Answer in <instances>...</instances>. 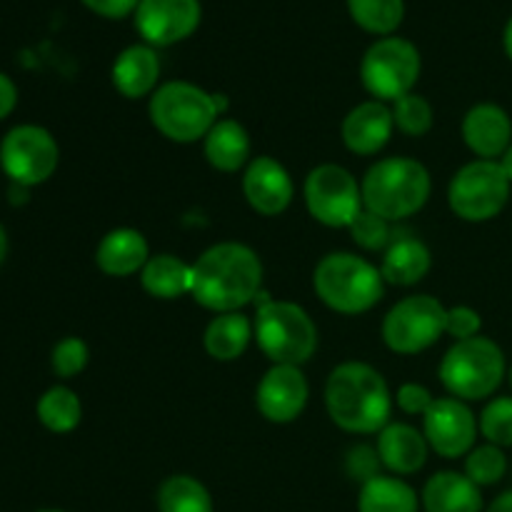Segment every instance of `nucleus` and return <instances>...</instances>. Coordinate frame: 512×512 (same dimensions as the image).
Segmentation results:
<instances>
[{"instance_id": "32", "label": "nucleus", "mask_w": 512, "mask_h": 512, "mask_svg": "<svg viewBox=\"0 0 512 512\" xmlns=\"http://www.w3.org/2000/svg\"><path fill=\"white\" fill-rule=\"evenodd\" d=\"M393 120L400 133L420 138L433 128V105L423 95L408 93L393 103Z\"/></svg>"}, {"instance_id": "31", "label": "nucleus", "mask_w": 512, "mask_h": 512, "mask_svg": "<svg viewBox=\"0 0 512 512\" xmlns=\"http://www.w3.org/2000/svg\"><path fill=\"white\" fill-rule=\"evenodd\" d=\"M505 473H508V458H505L503 448H498V445H478V448L465 455V475L478 488H490V485L500 483Z\"/></svg>"}, {"instance_id": "26", "label": "nucleus", "mask_w": 512, "mask_h": 512, "mask_svg": "<svg viewBox=\"0 0 512 512\" xmlns=\"http://www.w3.org/2000/svg\"><path fill=\"white\" fill-rule=\"evenodd\" d=\"M140 283H143L145 293L158 300H175L180 295H190L193 293V265L180 260L178 255H153L140 270Z\"/></svg>"}, {"instance_id": "22", "label": "nucleus", "mask_w": 512, "mask_h": 512, "mask_svg": "<svg viewBox=\"0 0 512 512\" xmlns=\"http://www.w3.org/2000/svg\"><path fill=\"white\" fill-rule=\"evenodd\" d=\"M420 503L425 512H483V493L465 473L443 470L425 483Z\"/></svg>"}, {"instance_id": "8", "label": "nucleus", "mask_w": 512, "mask_h": 512, "mask_svg": "<svg viewBox=\"0 0 512 512\" xmlns=\"http://www.w3.org/2000/svg\"><path fill=\"white\" fill-rule=\"evenodd\" d=\"M420 68H423L420 50L408 38L385 35L365 50L363 63H360V80L373 100L395 103L403 95L413 93Z\"/></svg>"}, {"instance_id": "23", "label": "nucleus", "mask_w": 512, "mask_h": 512, "mask_svg": "<svg viewBox=\"0 0 512 512\" xmlns=\"http://www.w3.org/2000/svg\"><path fill=\"white\" fill-rule=\"evenodd\" d=\"M203 153L220 173H235L250 163V135L238 120L223 118L203 138Z\"/></svg>"}, {"instance_id": "28", "label": "nucleus", "mask_w": 512, "mask_h": 512, "mask_svg": "<svg viewBox=\"0 0 512 512\" xmlns=\"http://www.w3.org/2000/svg\"><path fill=\"white\" fill-rule=\"evenodd\" d=\"M160 512H215L208 488L193 475H170L158 488Z\"/></svg>"}, {"instance_id": "18", "label": "nucleus", "mask_w": 512, "mask_h": 512, "mask_svg": "<svg viewBox=\"0 0 512 512\" xmlns=\"http://www.w3.org/2000/svg\"><path fill=\"white\" fill-rule=\"evenodd\" d=\"M463 140L478 160H500L512 145L508 110L495 103L473 105L463 118Z\"/></svg>"}, {"instance_id": "14", "label": "nucleus", "mask_w": 512, "mask_h": 512, "mask_svg": "<svg viewBox=\"0 0 512 512\" xmlns=\"http://www.w3.org/2000/svg\"><path fill=\"white\" fill-rule=\"evenodd\" d=\"M310 388L298 365H273L255 390V405L268 423L288 425L303 415Z\"/></svg>"}, {"instance_id": "35", "label": "nucleus", "mask_w": 512, "mask_h": 512, "mask_svg": "<svg viewBox=\"0 0 512 512\" xmlns=\"http://www.w3.org/2000/svg\"><path fill=\"white\" fill-rule=\"evenodd\" d=\"M90 360V350L85 345L83 338H63L58 345L53 348V355H50V365H53V373L58 378H75L85 370Z\"/></svg>"}, {"instance_id": "12", "label": "nucleus", "mask_w": 512, "mask_h": 512, "mask_svg": "<svg viewBox=\"0 0 512 512\" xmlns=\"http://www.w3.org/2000/svg\"><path fill=\"white\" fill-rule=\"evenodd\" d=\"M60 160L58 143L40 125H15L0 143V168L10 183L33 188L55 173Z\"/></svg>"}, {"instance_id": "20", "label": "nucleus", "mask_w": 512, "mask_h": 512, "mask_svg": "<svg viewBox=\"0 0 512 512\" xmlns=\"http://www.w3.org/2000/svg\"><path fill=\"white\" fill-rule=\"evenodd\" d=\"M110 78H113L115 90L130 100L153 95L160 78V58L153 45L135 43L120 50Z\"/></svg>"}, {"instance_id": "9", "label": "nucleus", "mask_w": 512, "mask_h": 512, "mask_svg": "<svg viewBox=\"0 0 512 512\" xmlns=\"http://www.w3.org/2000/svg\"><path fill=\"white\" fill-rule=\"evenodd\" d=\"M510 190L512 183L498 160H473L450 180L448 203L465 223H488L503 213Z\"/></svg>"}, {"instance_id": "27", "label": "nucleus", "mask_w": 512, "mask_h": 512, "mask_svg": "<svg viewBox=\"0 0 512 512\" xmlns=\"http://www.w3.org/2000/svg\"><path fill=\"white\" fill-rule=\"evenodd\" d=\"M418 493L398 475H375L363 483L358 512H418Z\"/></svg>"}, {"instance_id": "19", "label": "nucleus", "mask_w": 512, "mask_h": 512, "mask_svg": "<svg viewBox=\"0 0 512 512\" xmlns=\"http://www.w3.org/2000/svg\"><path fill=\"white\" fill-rule=\"evenodd\" d=\"M378 458L393 475H413L428 463L430 445L423 430L408 423H388L378 433Z\"/></svg>"}, {"instance_id": "39", "label": "nucleus", "mask_w": 512, "mask_h": 512, "mask_svg": "<svg viewBox=\"0 0 512 512\" xmlns=\"http://www.w3.org/2000/svg\"><path fill=\"white\" fill-rule=\"evenodd\" d=\"M93 13L105 15V18H123V15L135 13L140 0H83Z\"/></svg>"}, {"instance_id": "37", "label": "nucleus", "mask_w": 512, "mask_h": 512, "mask_svg": "<svg viewBox=\"0 0 512 512\" xmlns=\"http://www.w3.org/2000/svg\"><path fill=\"white\" fill-rule=\"evenodd\" d=\"M395 403H398V408L405 415H425L430 410V405L435 403V398L425 385L403 383L398 388V395H395Z\"/></svg>"}, {"instance_id": "43", "label": "nucleus", "mask_w": 512, "mask_h": 512, "mask_svg": "<svg viewBox=\"0 0 512 512\" xmlns=\"http://www.w3.org/2000/svg\"><path fill=\"white\" fill-rule=\"evenodd\" d=\"M503 45H505V53H508V58L512 60V18L505 23V30H503Z\"/></svg>"}, {"instance_id": "2", "label": "nucleus", "mask_w": 512, "mask_h": 512, "mask_svg": "<svg viewBox=\"0 0 512 512\" xmlns=\"http://www.w3.org/2000/svg\"><path fill=\"white\" fill-rule=\"evenodd\" d=\"M325 408L345 433L373 435L390 423L393 395L383 375L368 363H340L325 383Z\"/></svg>"}, {"instance_id": "36", "label": "nucleus", "mask_w": 512, "mask_h": 512, "mask_svg": "<svg viewBox=\"0 0 512 512\" xmlns=\"http://www.w3.org/2000/svg\"><path fill=\"white\" fill-rule=\"evenodd\" d=\"M480 328H483V318H480L478 310L468 308V305H455V308H448L445 333L453 335L455 343H458V340L478 338Z\"/></svg>"}, {"instance_id": "3", "label": "nucleus", "mask_w": 512, "mask_h": 512, "mask_svg": "<svg viewBox=\"0 0 512 512\" xmlns=\"http://www.w3.org/2000/svg\"><path fill=\"white\" fill-rule=\"evenodd\" d=\"M360 190H363V208L395 223L415 215L428 203L433 180L423 163L398 155L370 165Z\"/></svg>"}, {"instance_id": "33", "label": "nucleus", "mask_w": 512, "mask_h": 512, "mask_svg": "<svg viewBox=\"0 0 512 512\" xmlns=\"http://www.w3.org/2000/svg\"><path fill=\"white\" fill-rule=\"evenodd\" d=\"M480 435L498 448H512V398H495L478 418Z\"/></svg>"}, {"instance_id": "13", "label": "nucleus", "mask_w": 512, "mask_h": 512, "mask_svg": "<svg viewBox=\"0 0 512 512\" xmlns=\"http://www.w3.org/2000/svg\"><path fill=\"white\" fill-rule=\"evenodd\" d=\"M478 420L465 400L435 398L428 413L423 415V435L430 450L440 458H463L475 448L478 438Z\"/></svg>"}, {"instance_id": "10", "label": "nucleus", "mask_w": 512, "mask_h": 512, "mask_svg": "<svg viewBox=\"0 0 512 512\" xmlns=\"http://www.w3.org/2000/svg\"><path fill=\"white\" fill-rule=\"evenodd\" d=\"M448 308L433 295H410L390 308L383 320V340L393 353L415 355L433 348L445 333Z\"/></svg>"}, {"instance_id": "16", "label": "nucleus", "mask_w": 512, "mask_h": 512, "mask_svg": "<svg viewBox=\"0 0 512 512\" xmlns=\"http://www.w3.org/2000/svg\"><path fill=\"white\" fill-rule=\"evenodd\" d=\"M243 193L250 208L260 215L285 213L293 203L295 185L288 170L270 155H258L248 163L243 175Z\"/></svg>"}, {"instance_id": "29", "label": "nucleus", "mask_w": 512, "mask_h": 512, "mask_svg": "<svg viewBox=\"0 0 512 512\" xmlns=\"http://www.w3.org/2000/svg\"><path fill=\"white\" fill-rule=\"evenodd\" d=\"M80 418H83L80 398L65 385H55L40 395L38 420L50 433H70V430L78 428Z\"/></svg>"}, {"instance_id": "34", "label": "nucleus", "mask_w": 512, "mask_h": 512, "mask_svg": "<svg viewBox=\"0 0 512 512\" xmlns=\"http://www.w3.org/2000/svg\"><path fill=\"white\" fill-rule=\"evenodd\" d=\"M348 230L353 243L363 250H385L395 240L393 233H390V220L370 213L368 208H363L355 215Z\"/></svg>"}, {"instance_id": "44", "label": "nucleus", "mask_w": 512, "mask_h": 512, "mask_svg": "<svg viewBox=\"0 0 512 512\" xmlns=\"http://www.w3.org/2000/svg\"><path fill=\"white\" fill-rule=\"evenodd\" d=\"M5 258H8V233H5V228L0 225V265L5 263Z\"/></svg>"}, {"instance_id": "25", "label": "nucleus", "mask_w": 512, "mask_h": 512, "mask_svg": "<svg viewBox=\"0 0 512 512\" xmlns=\"http://www.w3.org/2000/svg\"><path fill=\"white\" fill-rule=\"evenodd\" d=\"M255 328L243 313H218L203 333L205 353L218 363H233L248 350Z\"/></svg>"}, {"instance_id": "6", "label": "nucleus", "mask_w": 512, "mask_h": 512, "mask_svg": "<svg viewBox=\"0 0 512 512\" xmlns=\"http://www.w3.org/2000/svg\"><path fill=\"white\" fill-rule=\"evenodd\" d=\"M150 123L173 143L203 140L218 123L220 113L215 95L188 80H170L150 95Z\"/></svg>"}, {"instance_id": "5", "label": "nucleus", "mask_w": 512, "mask_h": 512, "mask_svg": "<svg viewBox=\"0 0 512 512\" xmlns=\"http://www.w3.org/2000/svg\"><path fill=\"white\" fill-rule=\"evenodd\" d=\"M313 288L330 310L360 315L373 310L385 293L380 268L353 253H330L315 265Z\"/></svg>"}, {"instance_id": "11", "label": "nucleus", "mask_w": 512, "mask_h": 512, "mask_svg": "<svg viewBox=\"0 0 512 512\" xmlns=\"http://www.w3.org/2000/svg\"><path fill=\"white\" fill-rule=\"evenodd\" d=\"M305 205L308 213L325 228H350L363 210V190L348 168L335 163L318 165L305 178Z\"/></svg>"}, {"instance_id": "38", "label": "nucleus", "mask_w": 512, "mask_h": 512, "mask_svg": "<svg viewBox=\"0 0 512 512\" xmlns=\"http://www.w3.org/2000/svg\"><path fill=\"white\" fill-rule=\"evenodd\" d=\"M378 465H383L378 458V450H370V448H365V445H360V448H355L353 453H350L348 473L353 475L355 480H363V483H368L370 478L380 475Z\"/></svg>"}, {"instance_id": "24", "label": "nucleus", "mask_w": 512, "mask_h": 512, "mask_svg": "<svg viewBox=\"0 0 512 512\" xmlns=\"http://www.w3.org/2000/svg\"><path fill=\"white\" fill-rule=\"evenodd\" d=\"M430 265H433V255L423 240L398 238L385 248L380 273H383L385 283L408 288V285L420 283L430 273Z\"/></svg>"}, {"instance_id": "45", "label": "nucleus", "mask_w": 512, "mask_h": 512, "mask_svg": "<svg viewBox=\"0 0 512 512\" xmlns=\"http://www.w3.org/2000/svg\"><path fill=\"white\" fill-rule=\"evenodd\" d=\"M508 380H510V388H512V365H510V370H508Z\"/></svg>"}, {"instance_id": "4", "label": "nucleus", "mask_w": 512, "mask_h": 512, "mask_svg": "<svg viewBox=\"0 0 512 512\" xmlns=\"http://www.w3.org/2000/svg\"><path fill=\"white\" fill-rule=\"evenodd\" d=\"M255 340L273 365H303L318 350V328L300 305L270 298L265 290L255 298Z\"/></svg>"}, {"instance_id": "42", "label": "nucleus", "mask_w": 512, "mask_h": 512, "mask_svg": "<svg viewBox=\"0 0 512 512\" xmlns=\"http://www.w3.org/2000/svg\"><path fill=\"white\" fill-rule=\"evenodd\" d=\"M498 163H500V168H503V173L508 175V180H510V183H512V145H510L508 150H505V153H503V158H500Z\"/></svg>"}, {"instance_id": "15", "label": "nucleus", "mask_w": 512, "mask_h": 512, "mask_svg": "<svg viewBox=\"0 0 512 512\" xmlns=\"http://www.w3.org/2000/svg\"><path fill=\"white\" fill-rule=\"evenodd\" d=\"M200 0H140L135 28L148 45H173L200 25Z\"/></svg>"}, {"instance_id": "7", "label": "nucleus", "mask_w": 512, "mask_h": 512, "mask_svg": "<svg viewBox=\"0 0 512 512\" xmlns=\"http://www.w3.org/2000/svg\"><path fill=\"white\" fill-rule=\"evenodd\" d=\"M508 365L505 355L495 340L470 338L458 340L453 348L445 353L440 363V383L450 393V398L485 400L503 385Z\"/></svg>"}, {"instance_id": "17", "label": "nucleus", "mask_w": 512, "mask_h": 512, "mask_svg": "<svg viewBox=\"0 0 512 512\" xmlns=\"http://www.w3.org/2000/svg\"><path fill=\"white\" fill-rule=\"evenodd\" d=\"M393 130V108H388L383 100H365L345 115L340 135L350 153L375 155L388 145Z\"/></svg>"}, {"instance_id": "30", "label": "nucleus", "mask_w": 512, "mask_h": 512, "mask_svg": "<svg viewBox=\"0 0 512 512\" xmlns=\"http://www.w3.org/2000/svg\"><path fill=\"white\" fill-rule=\"evenodd\" d=\"M355 23L368 33L393 35L405 18V0H348Z\"/></svg>"}, {"instance_id": "46", "label": "nucleus", "mask_w": 512, "mask_h": 512, "mask_svg": "<svg viewBox=\"0 0 512 512\" xmlns=\"http://www.w3.org/2000/svg\"><path fill=\"white\" fill-rule=\"evenodd\" d=\"M38 512H65V510H38Z\"/></svg>"}, {"instance_id": "21", "label": "nucleus", "mask_w": 512, "mask_h": 512, "mask_svg": "<svg viewBox=\"0 0 512 512\" xmlns=\"http://www.w3.org/2000/svg\"><path fill=\"white\" fill-rule=\"evenodd\" d=\"M148 260V240L140 230L133 228L110 230L95 248V265L113 278H128V275L140 273Z\"/></svg>"}, {"instance_id": "1", "label": "nucleus", "mask_w": 512, "mask_h": 512, "mask_svg": "<svg viewBox=\"0 0 512 512\" xmlns=\"http://www.w3.org/2000/svg\"><path fill=\"white\" fill-rule=\"evenodd\" d=\"M263 290V263L243 243H218L193 263V298L213 313H238Z\"/></svg>"}, {"instance_id": "41", "label": "nucleus", "mask_w": 512, "mask_h": 512, "mask_svg": "<svg viewBox=\"0 0 512 512\" xmlns=\"http://www.w3.org/2000/svg\"><path fill=\"white\" fill-rule=\"evenodd\" d=\"M485 512H512V490H508V493L498 495V498L490 503V508Z\"/></svg>"}, {"instance_id": "40", "label": "nucleus", "mask_w": 512, "mask_h": 512, "mask_svg": "<svg viewBox=\"0 0 512 512\" xmlns=\"http://www.w3.org/2000/svg\"><path fill=\"white\" fill-rule=\"evenodd\" d=\"M15 103H18V88H15V83L8 75L0 73V120H5L13 113Z\"/></svg>"}]
</instances>
